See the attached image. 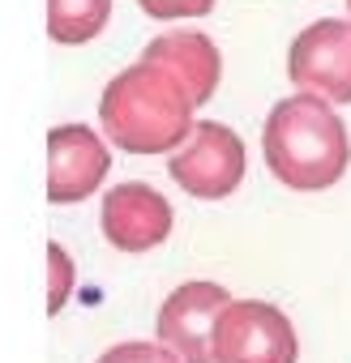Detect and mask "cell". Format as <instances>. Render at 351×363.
Returning a JSON list of instances; mask_svg holds the SVG:
<instances>
[{
  "label": "cell",
  "instance_id": "cell-1",
  "mask_svg": "<svg viewBox=\"0 0 351 363\" xmlns=\"http://www.w3.org/2000/svg\"><path fill=\"white\" fill-rule=\"evenodd\" d=\"M270 175L291 193H325L351 167V137L330 99L296 90L279 99L261 124Z\"/></svg>",
  "mask_w": 351,
  "mask_h": 363
},
{
  "label": "cell",
  "instance_id": "cell-2",
  "mask_svg": "<svg viewBox=\"0 0 351 363\" xmlns=\"http://www.w3.org/2000/svg\"><path fill=\"white\" fill-rule=\"evenodd\" d=\"M193 111H198V103L180 86V77L154 60H137V65L120 69L99 99L103 137L129 154L176 150L198 124Z\"/></svg>",
  "mask_w": 351,
  "mask_h": 363
},
{
  "label": "cell",
  "instance_id": "cell-3",
  "mask_svg": "<svg viewBox=\"0 0 351 363\" xmlns=\"http://www.w3.org/2000/svg\"><path fill=\"white\" fill-rule=\"evenodd\" d=\"M249 171V154L240 133H232L219 120H198L193 133L171 150L167 158V175L171 184H180L189 197L198 201H223L244 184Z\"/></svg>",
  "mask_w": 351,
  "mask_h": 363
},
{
  "label": "cell",
  "instance_id": "cell-4",
  "mask_svg": "<svg viewBox=\"0 0 351 363\" xmlns=\"http://www.w3.org/2000/svg\"><path fill=\"white\" fill-rule=\"evenodd\" d=\"M300 337L283 308L266 299H232L215 325V363H296Z\"/></svg>",
  "mask_w": 351,
  "mask_h": 363
},
{
  "label": "cell",
  "instance_id": "cell-5",
  "mask_svg": "<svg viewBox=\"0 0 351 363\" xmlns=\"http://www.w3.org/2000/svg\"><path fill=\"white\" fill-rule=\"evenodd\" d=\"M287 77L296 90L321 94L334 107L351 103V18H317L287 48Z\"/></svg>",
  "mask_w": 351,
  "mask_h": 363
},
{
  "label": "cell",
  "instance_id": "cell-6",
  "mask_svg": "<svg viewBox=\"0 0 351 363\" xmlns=\"http://www.w3.org/2000/svg\"><path fill=\"white\" fill-rule=\"evenodd\" d=\"M227 303L232 291L219 282H180L154 316V337L185 363H215V325Z\"/></svg>",
  "mask_w": 351,
  "mask_h": 363
},
{
  "label": "cell",
  "instance_id": "cell-7",
  "mask_svg": "<svg viewBox=\"0 0 351 363\" xmlns=\"http://www.w3.org/2000/svg\"><path fill=\"white\" fill-rule=\"evenodd\" d=\"M112 171V150L90 124H56L48 133V201L77 206Z\"/></svg>",
  "mask_w": 351,
  "mask_h": 363
},
{
  "label": "cell",
  "instance_id": "cell-8",
  "mask_svg": "<svg viewBox=\"0 0 351 363\" xmlns=\"http://www.w3.org/2000/svg\"><path fill=\"white\" fill-rule=\"evenodd\" d=\"M99 223H103V235L116 252L137 257V252L158 248L171 235L176 214H171V201L158 189L141 184V179H129V184H116V189L103 193Z\"/></svg>",
  "mask_w": 351,
  "mask_h": 363
},
{
  "label": "cell",
  "instance_id": "cell-9",
  "mask_svg": "<svg viewBox=\"0 0 351 363\" xmlns=\"http://www.w3.org/2000/svg\"><path fill=\"white\" fill-rule=\"evenodd\" d=\"M141 60H154V65L171 69L198 107L210 103L219 82H223L219 43L210 35H202V30H167V35H158V39H150L141 48Z\"/></svg>",
  "mask_w": 351,
  "mask_h": 363
},
{
  "label": "cell",
  "instance_id": "cell-10",
  "mask_svg": "<svg viewBox=\"0 0 351 363\" xmlns=\"http://www.w3.org/2000/svg\"><path fill=\"white\" fill-rule=\"evenodd\" d=\"M112 18V0H48V35L60 48L90 43Z\"/></svg>",
  "mask_w": 351,
  "mask_h": 363
},
{
  "label": "cell",
  "instance_id": "cell-11",
  "mask_svg": "<svg viewBox=\"0 0 351 363\" xmlns=\"http://www.w3.org/2000/svg\"><path fill=\"white\" fill-rule=\"evenodd\" d=\"M73 282H77V269L69 248L60 240H48V316H60V308L73 295Z\"/></svg>",
  "mask_w": 351,
  "mask_h": 363
},
{
  "label": "cell",
  "instance_id": "cell-12",
  "mask_svg": "<svg viewBox=\"0 0 351 363\" xmlns=\"http://www.w3.org/2000/svg\"><path fill=\"white\" fill-rule=\"evenodd\" d=\"M94 363H185V359L154 337V342H116Z\"/></svg>",
  "mask_w": 351,
  "mask_h": 363
},
{
  "label": "cell",
  "instance_id": "cell-13",
  "mask_svg": "<svg viewBox=\"0 0 351 363\" xmlns=\"http://www.w3.org/2000/svg\"><path fill=\"white\" fill-rule=\"evenodd\" d=\"M141 13L154 22H180V18H202L215 9V0H137Z\"/></svg>",
  "mask_w": 351,
  "mask_h": 363
},
{
  "label": "cell",
  "instance_id": "cell-14",
  "mask_svg": "<svg viewBox=\"0 0 351 363\" xmlns=\"http://www.w3.org/2000/svg\"><path fill=\"white\" fill-rule=\"evenodd\" d=\"M347 13H351V0H347Z\"/></svg>",
  "mask_w": 351,
  "mask_h": 363
}]
</instances>
